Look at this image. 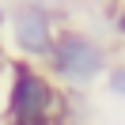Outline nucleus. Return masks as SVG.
I'll return each instance as SVG.
<instances>
[{
	"label": "nucleus",
	"instance_id": "obj_5",
	"mask_svg": "<svg viewBox=\"0 0 125 125\" xmlns=\"http://www.w3.org/2000/svg\"><path fill=\"white\" fill-rule=\"evenodd\" d=\"M11 4H34V8H46V11H53L57 19H64V23H72V8H76V0H11Z\"/></svg>",
	"mask_w": 125,
	"mask_h": 125
},
{
	"label": "nucleus",
	"instance_id": "obj_1",
	"mask_svg": "<svg viewBox=\"0 0 125 125\" xmlns=\"http://www.w3.org/2000/svg\"><path fill=\"white\" fill-rule=\"evenodd\" d=\"M68 91L57 87L42 64L11 57L4 80H0V125H46L53 117H64Z\"/></svg>",
	"mask_w": 125,
	"mask_h": 125
},
{
	"label": "nucleus",
	"instance_id": "obj_9",
	"mask_svg": "<svg viewBox=\"0 0 125 125\" xmlns=\"http://www.w3.org/2000/svg\"><path fill=\"white\" fill-rule=\"evenodd\" d=\"M106 4H110V0H106Z\"/></svg>",
	"mask_w": 125,
	"mask_h": 125
},
{
	"label": "nucleus",
	"instance_id": "obj_7",
	"mask_svg": "<svg viewBox=\"0 0 125 125\" xmlns=\"http://www.w3.org/2000/svg\"><path fill=\"white\" fill-rule=\"evenodd\" d=\"M0 11H4V0H0ZM8 61H11V53H8V46H4V38H0V80H4V68H8Z\"/></svg>",
	"mask_w": 125,
	"mask_h": 125
},
{
	"label": "nucleus",
	"instance_id": "obj_4",
	"mask_svg": "<svg viewBox=\"0 0 125 125\" xmlns=\"http://www.w3.org/2000/svg\"><path fill=\"white\" fill-rule=\"evenodd\" d=\"M99 87L110 95V99L125 102V61H110V68H106V76H102Z\"/></svg>",
	"mask_w": 125,
	"mask_h": 125
},
{
	"label": "nucleus",
	"instance_id": "obj_2",
	"mask_svg": "<svg viewBox=\"0 0 125 125\" xmlns=\"http://www.w3.org/2000/svg\"><path fill=\"white\" fill-rule=\"evenodd\" d=\"M110 61H114V49L106 46V38L91 31V27L80 23H61L57 42L49 49L46 64L42 68L57 80V87L68 95H91L102 83Z\"/></svg>",
	"mask_w": 125,
	"mask_h": 125
},
{
	"label": "nucleus",
	"instance_id": "obj_8",
	"mask_svg": "<svg viewBox=\"0 0 125 125\" xmlns=\"http://www.w3.org/2000/svg\"><path fill=\"white\" fill-rule=\"evenodd\" d=\"M46 125H76V121H68V117H53V121H46Z\"/></svg>",
	"mask_w": 125,
	"mask_h": 125
},
{
	"label": "nucleus",
	"instance_id": "obj_3",
	"mask_svg": "<svg viewBox=\"0 0 125 125\" xmlns=\"http://www.w3.org/2000/svg\"><path fill=\"white\" fill-rule=\"evenodd\" d=\"M61 23L64 19H57L53 11H46V8L4 0V11H0V38H4V46H8L11 57L46 64L49 49H53V42H57Z\"/></svg>",
	"mask_w": 125,
	"mask_h": 125
},
{
	"label": "nucleus",
	"instance_id": "obj_6",
	"mask_svg": "<svg viewBox=\"0 0 125 125\" xmlns=\"http://www.w3.org/2000/svg\"><path fill=\"white\" fill-rule=\"evenodd\" d=\"M106 19H110V34H114V38L125 46V0H110Z\"/></svg>",
	"mask_w": 125,
	"mask_h": 125
}]
</instances>
